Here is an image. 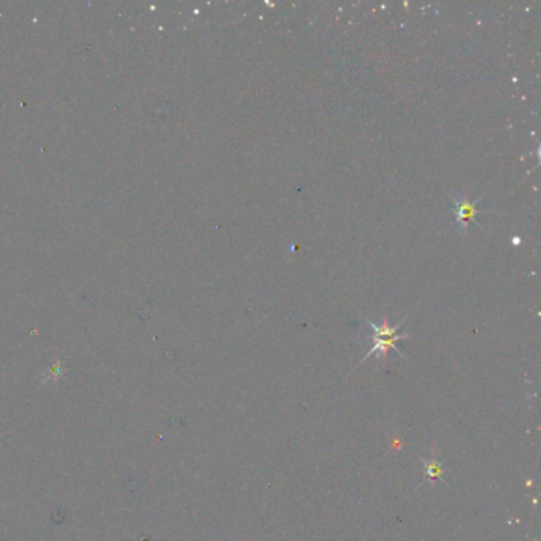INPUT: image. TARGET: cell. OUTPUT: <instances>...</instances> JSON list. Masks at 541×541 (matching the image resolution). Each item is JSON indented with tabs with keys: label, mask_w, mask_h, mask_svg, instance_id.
<instances>
[{
	"label": "cell",
	"mask_w": 541,
	"mask_h": 541,
	"mask_svg": "<svg viewBox=\"0 0 541 541\" xmlns=\"http://www.w3.org/2000/svg\"><path fill=\"white\" fill-rule=\"evenodd\" d=\"M405 321H406V319H404V321L397 324V326H390L388 316L383 318V322H381V324H375L373 321H370V319H367L368 326L372 327V343L373 344H372V349H370V351L364 355L362 362H364V360H367L370 355H373V354H378L379 357H381V360H383V362H386V359H388L389 349H394V351L399 353L401 357L406 359L405 354L401 353L399 348H397V342L408 338V335H406V333H401V335L399 333V329L401 327V324H404Z\"/></svg>",
	"instance_id": "obj_1"
},
{
	"label": "cell",
	"mask_w": 541,
	"mask_h": 541,
	"mask_svg": "<svg viewBox=\"0 0 541 541\" xmlns=\"http://www.w3.org/2000/svg\"><path fill=\"white\" fill-rule=\"evenodd\" d=\"M451 197V202H452V207H454V213H456V223L461 225V229L465 230L467 234V228L470 223H475L478 228H481V224L478 223L476 216L479 213V210L476 207V203L479 202V199H476L475 202H470L468 200V195H462V197H454V195H450Z\"/></svg>",
	"instance_id": "obj_2"
},
{
	"label": "cell",
	"mask_w": 541,
	"mask_h": 541,
	"mask_svg": "<svg viewBox=\"0 0 541 541\" xmlns=\"http://www.w3.org/2000/svg\"><path fill=\"white\" fill-rule=\"evenodd\" d=\"M426 473L429 475V478L441 476V465L437 461L426 462Z\"/></svg>",
	"instance_id": "obj_3"
}]
</instances>
